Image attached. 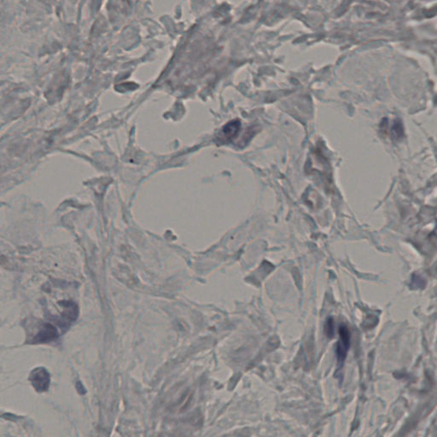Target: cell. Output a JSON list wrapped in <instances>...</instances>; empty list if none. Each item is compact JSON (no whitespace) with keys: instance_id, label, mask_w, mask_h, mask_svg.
<instances>
[{"instance_id":"cell-1","label":"cell","mask_w":437,"mask_h":437,"mask_svg":"<svg viewBox=\"0 0 437 437\" xmlns=\"http://www.w3.org/2000/svg\"><path fill=\"white\" fill-rule=\"evenodd\" d=\"M340 340L336 347V357L339 364H343L346 359L347 354L350 346V332L345 325H341L339 328Z\"/></svg>"},{"instance_id":"cell-5","label":"cell","mask_w":437,"mask_h":437,"mask_svg":"<svg viewBox=\"0 0 437 437\" xmlns=\"http://www.w3.org/2000/svg\"><path fill=\"white\" fill-rule=\"evenodd\" d=\"M325 332L328 337H332L334 335V322L332 319L327 320L325 325Z\"/></svg>"},{"instance_id":"cell-3","label":"cell","mask_w":437,"mask_h":437,"mask_svg":"<svg viewBox=\"0 0 437 437\" xmlns=\"http://www.w3.org/2000/svg\"><path fill=\"white\" fill-rule=\"evenodd\" d=\"M32 384L36 391H45L49 388L50 377L49 373L44 368H37L32 372L30 376Z\"/></svg>"},{"instance_id":"cell-2","label":"cell","mask_w":437,"mask_h":437,"mask_svg":"<svg viewBox=\"0 0 437 437\" xmlns=\"http://www.w3.org/2000/svg\"><path fill=\"white\" fill-rule=\"evenodd\" d=\"M58 333L57 328L48 323H43L39 325L35 336H34V344H44L53 341L58 338Z\"/></svg>"},{"instance_id":"cell-4","label":"cell","mask_w":437,"mask_h":437,"mask_svg":"<svg viewBox=\"0 0 437 437\" xmlns=\"http://www.w3.org/2000/svg\"><path fill=\"white\" fill-rule=\"evenodd\" d=\"M240 128H241V123H240L239 120H232L225 126L222 129V134L218 138H222V142L231 141L232 138H235L238 134Z\"/></svg>"}]
</instances>
